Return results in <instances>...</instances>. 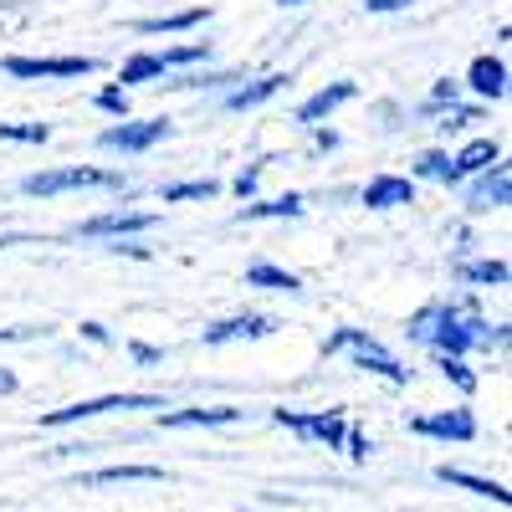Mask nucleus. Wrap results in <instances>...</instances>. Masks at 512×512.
<instances>
[{"label":"nucleus","mask_w":512,"mask_h":512,"mask_svg":"<svg viewBox=\"0 0 512 512\" xmlns=\"http://www.w3.org/2000/svg\"><path fill=\"white\" fill-rule=\"evenodd\" d=\"M415 344H431L436 359H466L472 349H507V323H487L472 313V303H446V297H436V303H425L410 328H405Z\"/></svg>","instance_id":"1"},{"label":"nucleus","mask_w":512,"mask_h":512,"mask_svg":"<svg viewBox=\"0 0 512 512\" xmlns=\"http://www.w3.org/2000/svg\"><path fill=\"white\" fill-rule=\"evenodd\" d=\"M333 354H349L354 369L379 374V379H390V384H410V374H415V369H405L390 349H384L369 328H333V333L323 338V359H333Z\"/></svg>","instance_id":"2"},{"label":"nucleus","mask_w":512,"mask_h":512,"mask_svg":"<svg viewBox=\"0 0 512 512\" xmlns=\"http://www.w3.org/2000/svg\"><path fill=\"white\" fill-rule=\"evenodd\" d=\"M62 190H128L123 169H98V164H62V169H41V175L21 180V195H62Z\"/></svg>","instance_id":"3"},{"label":"nucleus","mask_w":512,"mask_h":512,"mask_svg":"<svg viewBox=\"0 0 512 512\" xmlns=\"http://www.w3.org/2000/svg\"><path fill=\"white\" fill-rule=\"evenodd\" d=\"M272 425L292 431L297 441H313V446H328V451H344V436H349V410H272Z\"/></svg>","instance_id":"4"},{"label":"nucleus","mask_w":512,"mask_h":512,"mask_svg":"<svg viewBox=\"0 0 512 512\" xmlns=\"http://www.w3.org/2000/svg\"><path fill=\"white\" fill-rule=\"evenodd\" d=\"M108 410H169L164 395H98V400H72L62 410H47L41 415V425L47 431H57V425H77V420H93V415H108Z\"/></svg>","instance_id":"5"},{"label":"nucleus","mask_w":512,"mask_h":512,"mask_svg":"<svg viewBox=\"0 0 512 512\" xmlns=\"http://www.w3.org/2000/svg\"><path fill=\"white\" fill-rule=\"evenodd\" d=\"M169 134H175V123H169V118H134V123L123 118V123H108L98 134V149H108V154H149Z\"/></svg>","instance_id":"6"},{"label":"nucleus","mask_w":512,"mask_h":512,"mask_svg":"<svg viewBox=\"0 0 512 512\" xmlns=\"http://www.w3.org/2000/svg\"><path fill=\"white\" fill-rule=\"evenodd\" d=\"M154 221H159V216H149V210H103V216L72 226V236H88V241H103V236H108V241H128V236L154 231Z\"/></svg>","instance_id":"7"},{"label":"nucleus","mask_w":512,"mask_h":512,"mask_svg":"<svg viewBox=\"0 0 512 512\" xmlns=\"http://www.w3.org/2000/svg\"><path fill=\"white\" fill-rule=\"evenodd\" d=\"M410 436H425V441H477V415L466 405L436 410V415H410Z\"/></svg>","instance_id":"8"},{"label":"nucleus","mask_w":512,"mask_h":512,"mask_svg":"<svg viewBox=\"0 0 512 512\" xmlns=\"http://www.w3.org/2000/svg\"><path fill=\"white\" fill-rule=\"evenodd\" d=\"M0 67H6V77H21V82H31V77H93L98 72L93 57H6Z\"/></svg>","instance_id":"9"},{"label":"nucleus","mask_w":512,"mask_h":512,"mask_svg":"<svg viewBox=\"0 0 512 512\" xmlns=\"http://www.w3.org/2000/svg\"><path fill=\"white\" fill-rule=\"evenodd\" d=\"M512 200V169L507 164H492V169H482V175L466 185V210L472 216H487V210H502Z\"/></svg>","instance_id":"10"},{"label":"nucleus","mask_w":512,"mask_h":512,"mask_svg":"<svg viewBox=\"0 0 512 512\" xmlns=\"http://www.w3.org/2000/svg\"><path fill=\"white\" fill-rule=\"evenodd\" d=\"M267 333H277V323L267 313H236V318L210 323L200 338H205L210 349H221V344H236V338H267Z\"/></svg>","instance_id":"11"},{"label":"nucleus","mask_w":512,"mask_h":512,"mask_svg":"<svg viewBox=\"0 0 512 512\" xmlns=\"http://www.w3.org/2000/svg\"><path fill=\"white\" fill-rule=\"evenodd\" d=\"M461 88H472L482 103H502L507 98V62L502 57H477L472 67H466V82H461Z\"/></svg>","instance_id":"12"},{"label":"nucleus","mask_w":512,"mask_h":512,"mask_svg":"<svg viewBox=\"0 0 512 512\" xmlns=\"http://www.w3.org/2000/svg\"><path fill=\"white\" fill-rule=\"evenodd\" d=\"M159 431H190V425H236L241 410L236 405H195V410H159Z\"/></svg>","instance_id":"13"},{"label":"nucleus","mask_w":512,"mask_h":512,"mask_svg":"<svg viewBox=\"0 0 512 512\" xmlns=\"http://www.w3.org/2000/svg\"><path fill=\"white\" fill-rule=\"evenodd\" d=\"M287 72H267V77H256V82H241V88H231L226 93V108L231 113H251V108H262V103H272L282 88H287Z\"/></svg>","instance_id":"14"},{"label":"nucleus","mask_w":512,"mask_h":512,"mask_svg":"<svg viewBox=\"0 0 512 512\" xmlns=\"http://www.w3.org/2000/svg\"><path fill=\"white\" fill-rule=\"evenodd\" d=\"M359 98V82H328L323 93H313L303 108H297V123H308V128H318L328 113H338L344 103H354Z\"/></svg>","instance_id":"15"},{"label":"nucleus","mask_w":512,"mask_h":512,"mask_svg":"<svg viewBox=\"0 0 512 512\" xmlns=\"http://www.w3.org/2000/svg\"><path fill=\"white\" fill-rule=\"evenodd\" d=\"M364 205H369V210L415 205V180H405V175H374V180L364 185Z\"/></svg>","instance_id":"16"},{"label":"nucleus","mask_w":512,"mask_h":512,"mask_svg":"<svg viewBox=\"0 0 512 512\" xmlns=\"http://www.w3.org/2000/svg\"><path fill=\"white\" fill-rule=\"evenodd\" d=\"M436 482H446V487H461V492H472V497H492L497 507H507V502H512V492H507L502 482H492V477H477V472H461V466H436Z\"/></svg>","instance_id":"17"},{"label":"nucleus","mask_w":512,"mask_h":512,"mask_svg":"<svg viewBox=\"0 0 512 512\" xmlns=\"http://www.w3.org/2000/svg\"><path fill=\"white\" fill-rule=\"evenodd\" d=\"M308 210L303 195H277V200H246L236 221H297Z\"/></svg>","instance_id":"18"},{"label":"nucleus","mask_w":512,"mask_h":512,"mask_svg":"<svg viewBox=\"0 0 512 512\" xmlns=\"http://www.w3.org/2000/svg\"><path fill=\"white\" fill-rule=\"evenodd\" d=\"M118 482H164V466H103V472H82L77 487H118Z\"/></svg>","instance_id":"19"},{"label":"nucleus","mask_w":512,"mask_h":512,"mask_svg":"<svg viewBox=\"0 0 512 512\" xmlns=\"http://www.w3.org/2000/svg\"><path fill=\"white\" fill-rule=\"evenodd\" d=\"M451 164H456V175L466 180V175H482V169H492V164H502V144L497 139H472L461 154H451Z\"/></svg>","instance_id":"20"},{"label":"nucleus","mask_w":512,"mask_h":512,"mask_svg":"<svg viewBox=\"0 0 512 512\" xmlns=\"http://www.w3.org/2000/svg\"><path fill=\"white\" fill-rule=\"evenodd\" d=\"M200 21H210V6H190L175 16H144V21H134V36H169V31H190Z\"/></svg>","instance_id":"21"},{"label":"nucleus","mask_w":512,"mask_h":512,"mask_svg":"<svg viewBox=\"0 0 512 512\" xmlns=\"http://www.w3.org/2000/svg\"><path fill=\"white\" fill-rule=\"evenodd\" d=\"M246 287H262V292H303V277L277 267V262H251L246 267Z\"/></svg>","instance_id":"22"},{"label":"nucleus","mask_w":512,"mask_h":512,"mask_svg":"<svg viewBox=\"0 0 512 512\" xmlns=\"http://www.w3.org/2000/svg\"><path fill=\"white\" fill-rule=\"evenodd\" d=\"M169 67H164V57L159 52H139V57H128L123 62V72H118V82H113V88H134V82H154V77H164Z\"/></svg>","instance_id":"23"},{"label":"nucleus","mask_w":512,"mask_h":512,"mask_svg":"<svg viewBox=\"0 0 512 512\" xmlns=\"http://www.w3.org/2000/svg\"><path fill=\"white\" fill-rule=\"evenodd\" d=\"M415 175L420 180H441V185H461V175H456V164H451V154H441V149H425V154H415Z\"/></svg>","instance_id":"24"},{"label":"nucleus","mask_w":512,"mask_h":512,"mask_svg":"<svg viewBox=\"0 0 512 512\" xmlns=\"http://www.w3.org/2000/svg\"><path fill=\"white\" fill-rule=\"evenodd\" d=\"M461 282H472V287H502L507 282V262H497V256H487V262H461Z\"/></svg>","instance_id":"25"},{"label":"nucleus","mask_w":512,"mask_h":512,"mask_svg":"<svg viewBox=\"0 0 512 512\" xmlns=\"http://www.w3.org/2000/svg\"><path fill=\"white\" fill-rule=\"evenodd\" d=\"M159 195H164V205H180V200H216L221 185H216V180H180V185H164Z\"/></svg>","instance_id":"26"},{"label":"nucleus","mask_w":512,"mask_h":512,"mask_svg":"<svg viewBox=\"0 0 512 512\" xmlns=\"http://www.w3.org/2000/svg\"><path fill=\"white\" fill-rule=\"evenodd\" d=\"M0 144H52V123H0Z\"/></svg>","instance_id":"27"},{"label":"nucleus","mask_w":512,"mask_h":512,"mask_svg":"<svg viewBox=\"0 0 512 512\" xmlns=\"http://www.w3.org/2000/svg\"><path fill=\"white\" fill-rule=\"evenodd\" d=\"M456 98H461V82H456V77H441L436 88H431V98L420 103V113H425V118H436V113L456 108Z\"/></svg>","instance_id":"28"},{"label":"nucleus","mask_w":512,"mask_h":512,"mask_svg":"<svg viewBox=\"0 0 512 512\" xmlns=\"http://www.w3.org/2000/svg\"><path fill=\"white\" fill-rule=\"evenodd\" d=\"M436 364H441V374H446V379L456 384L461 395H477V374L466 369V359H436Z\"/></svg>","instance_id":"29"},{"label":"nucleus","mask_w":512,"mask_h":512,"mask_svg":"<svg viewBox=\"0 0 512 512\" xmlns=\"http://www.w3.org/2000/svg\"><path fill=\"white\" fill-rule=\"evenodd\" d=\"M93 103H98V113H108V118H118V123L128 118V93H123V88H103Z\"/></svg>","instance_id":"30"},{"label":"nucleus","mask_w":512,"mask_h":512,"mask_svg":"<svg viewBox=\"0 0 512 512\" xmlns=\"http://www.w3.org/2000/svg\"><path fill=\"white\" fill-rule=\"evenodd\" d=\"M466 123H482V108H461V103H456V108L441 113L436 128H441V134H451V128H466Z\"/></svg>","instance_id":"31"},{"label":"nucleus","mask_w":512,"mask_h":512,"mask_svg":"<svg viewBox=\"0 0 512 512\" xmlns=\"http://www.w3.org/2000/svg\"><path fill=\"white\" fill-rule=\"evenodd\" d=\"M256 185H262V164H246L241 175H236V185H231V190H236V195H241V205H246V200H256Z\"/></svg>","instance_id":"32"},{"label":"nucleus","mask_w":512,"mask_h":512,"mask_svg":"<svg viewBox=\"0 0 512 512\" xmlns=\"http://www.w3.org/2000/svg\"><path fill=\"white\" fill-rule=\"evenodd\" d=\"M369 451H374V441L359 431V425H349V436H344V456H349V461H369Z\"/></svg>","instance_id":"33"},{"label":"nucleus","mask_w":512,"mask_h":512,"mask_svg":"<svg viewBox=\"0 0 512 512\" xmlns=\"http://www.w3.org/2000/svg\"><path fill=\"white\" fill-rule=\"evenodd\" d=\"M82 338H88V344H98V349H108V344H113V333H108L103 323H82Z\"/></svg>","instance_id":"34"},{"label":"nucleus","mask_w":512,"mask_h":512,"mask_svg":"<svg viewBox=\"0 0 512 512\" xmlns=\"http://www.w3.org/2000/svg\"><path fill=\"white\" fill-rule=\"evenodd\" d=\"M410 0H364V11H374V16H390V11H405Z\"/></svg>","instance_id":"35"},{"label":"nucleus","mask_w":512,"mask_h":512,"mask_svg":"<svg viewBox=\"0 0 512 512\" xmlns=\"http://www.w3.org/2000/svg\"><path fill=\"white\" fill-rule=\"evenodd\" d=\"M128 354H134V364H159V359H164V354L149 349V344H128Z\"/></svg>","instance_id":"36"},{"label":"nucleus","mask_w":512,"mask_h":512,"mask_svg":"<svg viewBox=\"0 0 512 512\" xmlns=\"http://www.w3.org/2000/svg\"><path fill=\"white\" fill-rule=\"evenodd\" d=\"M21 390V379H16V369H0V395H16Z\"/></svg>","instance_id":"37"},{"label":"nucleus","mask_w":512,"mask_h":512,"mask_svg":"<svg viewBox=\"0 0 512 512\" xmlns=\"http://www.w3.org/2000/svg\"><path fill=\"white\" fill-rule=\"evenodd\" d=\"M313 144L318 149H338V134H333V128H313Z\"/></svg>","instance_id":"38"},{"label":"nucleus","mask_w":512,"mask_h":512,"mask_svg":"<svg viewBox=\"0 0 512 512\" xmlns=\"http://www.w3.org/2000/svg\"><path fill=\"white\" fill-rule=\"evenodd\" d=\"M26 241H36V236H0V251H6V246H26Z\"/></svg>","instance_id":"39"},{"label":"nucleus","mask_w":512,"mask_h":512,"mask_svg":"<svg viewBox=\"0 0 512 512\" xmlns=\"http://www.w3.org/2000/svg\"><path fill=\"white\" fill-rule=\"evenodd\" d=\"M277 6H308V0H277Z\"/></svg>","instance_id":"40"}]
</instances>
